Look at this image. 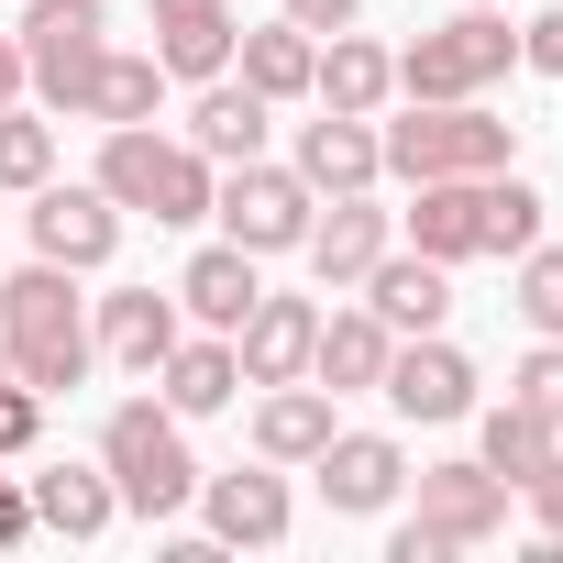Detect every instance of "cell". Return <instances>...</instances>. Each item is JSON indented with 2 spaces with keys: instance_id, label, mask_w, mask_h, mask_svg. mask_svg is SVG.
Returning <instances> with one entry per match:
<instances>
[{
  "instance_id": "cell-1",
  "label": "cell",
  "mask_w": 563,
  "mask_h": 563,
  "mask_svg": "<svg viewBox=\"0 0 563 563\" xmlns=\"http://www.w3.org/2000/svg\"><path fill=\"white\" fill-rule=\"evenodd\" d=\"M0 354H12V376L45 387V398L89 387L100 332H89V299H78V265H45V254H34V265L0 276Z\"/></svg>"
},
{
  "instance_id": "cell-2",
  "label": "cell",
  "mask_w": 563,
  "mask_h": 563,
  "mask_svg": "<svg viewBox=\"0 0 563 563\" xmlns=\"http://www.w3.org/2000/svg\"><path fill=\"white\" fill-rule=\"evenodd\" d=\"M376 144H387L398 188H420V177H497L519 155V122H497L486 100H409L398 122L376 111Z\"/></svg>"
},
{
  "instance_id": "cell-3",
  "label": "cell",
  "mask_w": 563,
  "mask_h": 563,
  "mask_svg": "<svg viewBox=\"0 0 563 563\" xmlns=\"http://www.w3.org/2000/svg\"><path fill=\"white\" fill-rule=\"evenodd\" d=\"M100 464H111V497L122 519H177L199 497V453H188V420L166 398H122L100 420Z\"/></svg>"
},
{
  "instance_id": "cell-4",
  "label": "cell",
  "mask_w": 563,
  "mask_h": 563,
  "mask_svg": "<svg viewBox=\"0 0 563 563\" xmlns=\"http://www.w3.org/2000/svg\"><path fill=\"white\" fill-rule=\"evenodd\" d=\"M210 177H221V166H210L199 144H166L155 122H111V133H100V188L122 199V221L144 210L155 232H188V221H210Z\"/></svg>"
},
{
  "instance_id": "cell-5",
  "label": "cell",
  "mask_w": 563,
  "mask_h": 563,
  "mask_svg": "<svg viewBox=\"0 0 563 563\" xmlns=\"http://www.w3.org/2000/svg\"><path fill=\"white\" fill-rule=\"evenodd\" d=\"M508 67H519V23L497 12V0H464L453 23H431L398 56V100H486Z\"/></svg>"
},
{
  "instance_id": "cell-6",
  "label": "cell",
  "mask_w": 563,
  "mask_h": 563,
  "mask_svg": "<svg viewBox=\"0 0 563 563\" xmlns=\"http://www.w3.org/2000/svg\"><path fill=\"white\" fill-rule=\"evenodd\" d=\"M100 56H111V12H100V0H23V78H34L45 111L78 122Z\"/></svg>"
},
{
  "instance_id": "cell-7",
  "label": "cell",
  "mask_w": 563,
  "mask_h": 563,
  "mask_svg": "<svg viewBox=\"0 0 563 563\" xmlns=\"http://www.w3.org/2000/svg\"><path fill=\"white\" fill-rule=\"evenodd\" d=\"M310 210H321V199H310L299 166H265V155H254V166H221V177H210V221H221V243H243V254H299V243H310Z\"/></svg>"
},
{
  "instance_id": "cell-8",
  "label": "cell",
  "mask_w": 563,
  "mask_h": 563,
  "mask_svg": "<svg viewBox=\"0 0 563 563\" xmlns=\"http://www.w3.org/2000/svg\"><path fill=\"white\" fill-rule=\"evenodd\" d=\"M376 398H387L398 420H420V431L475 420V354H464V343H442V332H398V354H387Z\"/></svg>"
},
{
  "instance_id": "cell-9",
  "label": "cell",
  "mask_w": 563,
  "mask_h": 563,
  "mask_svg": "<svg viewBox=\"0 0 563 563\" xmlns=\"http://www.w3.org/2000/svg\"><path fill=\"white\" fill-rule=\"evenodd\" d=\"M199 519H210V541L221 552H276L288 541V519H299V497H288V464H232V475H199V497H188Z\"/></svg>"
},
{
  "instance_id": "cell-10",
  "label": "cell",
  "mask_w": 563,
  "mask_h": 563,
  "mask_svg": "<svg viewBox=\"0 0 563 563\" xmlns=\"http://www.w3.org/2000/svg\"><path fill=\"white\" fill-rule=\"evenodd\" d=\"M34 254H45V265H78V276L111 265V254H122V199H111L100 177H45V188H34Z\"/></svg>"
},
{
  "instance_id": "cell-11",
  "label": "cell",
  "mask_w": 563,
  "mask_h": 563,
  "mask_svg": "<svg viewBox=\"0 0 563 563\" xmlns=\"http://www.w3.org/2000/svg\"><path fill=\"white\" fill-rule=\"evenodd\" d=\"M310 475H321V497H332L343 519H376V508H398L409 453H398V431H332V442L310 453Z\"/></svg>"
},
{
  "instance_id": "cell-12",
  "label": "cell",
  "mask_w": 563,
  "mask_h": 563,
  "mask_svg": "<svg viewBox=\"0 0 563 563\" xmlns=\"http://www.w3.org/2000/svg\"><path fill=\"white\" fill-rule=\"evenodd\" d=\"M89 332H100V354H111L122 376H155V365L177 354L188 310H177V288H111V299H89Z\"/></svg>"
},
{
  "instance_id": "cell-13",
  "label": "cell",
  "mask_w": 563,
  "mask_h": 563,
  "mask_svg": "<svg viewBox=\"0 0 563 563\" xmlns=\"http://www.w3.org/2000/svg\"><path fill=\"white\" fill-rule=\"evenodd\" d=\"M409 486H420V530H442L453 552L508 530V475H486V464H420Z\"/></svg>"
},
{
  "instance_id": "cell-14",
  "label": "cell",
  "mask_w": 563,
  "mask_h": 563,
  "mask_svg": "<svg viewBox=\"0 0 563 563\" xmlns=\"http://www.w3.org/2000/svg\"><path fill=\"white\" fill-rule=\"evenodd\" d=\"M310 343H321V310H310V299H288V288H265V299L232 321L243 387H288V376H310Z\"/></svg>"
},
{
  "instance_id": "cell-15",
  "label": "cell",
  "mask_w": 563,
  "mask_h": 563,
  "mask_svg": "<svg viewBox=\"0 0 563 563\" xmlns=\"http://www.w3.org/2000/svg\"><path fill=\"white\" fill-rule=\"evenodd\" d=\"M398 243V210H376V188H354V199H332V210H310V276L321 288H365V265Z\"/></svg>"
},
{
  "instance_id": "cell-16",
  "label": "cell",
  "mask_w": 563,
  "mask_h": 563,
  "mask_svg": "<svg viewBox=\"0 0 563 563\" xmlns=\"http://www.w3.org/2000/svg\"><path fill=\"white\" fill-rule=\"evenodd\" d=\"M288 166L310 177V199H354V188L387 177V144H376L365 111H321V122H299V155Z\"/></svg>"
},
{
  "instance_id": "cell-17",
  "label": "cell",
  "mask_w": 563,
  "mask_h": 563,
  "mask_svg": "<svg viewBox=\"0 0 563 563\" xmlns=\"http://www.w3.org/2000/svg\"><path fill=\"white\" fill-rule=\"evenodd\" d=\"M265 133H276V100H265V89H243L232 67H221V78H199V100H188V144H199L210 166H254V155H265Z\"/></svg>"
},
{
  "instance_id": "cell-18",
  "label": "cell",
  "mask_w": 563,
  "mask_h": 563,
  "mask_svg": "<svg viewBox=\"0 0 563 563\" xmlns=\"http://www.w3.org/2000/svg\"><path fill=\"white\" fill-rule=\"evenodd\" d=\"M365 310H376L387 332H442V321H453V265H431L420 243H409V254L387 243V254L365 265Z\"/></svg>"
},
{
  "instance_id": "cell-19",
  "label": "cell",
  "mask_w": 563,
  "mask_h": 563,
  "mask_svg": "<svg viewBox=\"0 0 563 563\" xmlns=\"http://www.w3.org/2000/svg\"><path fill=\"white\" fill-rule=\"evenodd\" d=\"M232 0H155V67H166V89H199V78H221L232 67Z\"/></svg>"
},
{
  "instance_id": "cell-20",
  "label": "cell",
  "mask_w": 563,
  "mask_h": 563,
  "mask_svg": "<svg viewBox=\"0 0 563 563\" xmlns=\"http://www.w3.org/2000/svg\"><path fill=\"white\" fill-rule=\"evenodd\" d=\"M398 221L431 265H464V254H486V177H420Z\"/></svg>"
},
{
  "instance_id": "cell-21",
  "label": "cell",
  "mask_w": 563,
  "mask_h": 563,
  "mask_svg": "<svg viewBox=\"0 0 563 563\" xmlns=\"http://www.w3.org/2000/svg\"><path fill=\"white\" fill-rule=\"evenodd\" d=\"M254 299H265V254H243V243H199V254L177 265V310H188L199 332H232Z\"/></svg>"
},
{
  "instance_id": "cell-22",
  "label": "cell",
  "mask_w": 563,
  "mask_h": 563,
  "mask_svg": "<svg viewBox=\"0 0 563 563\" xmlns=\"http://www.w3.org/2000/svg\"><path fill=\"white\" fill-rule=\"evenodd\" d=\"M332 431H343V398H332L321 376H288V387L254 398V453H265V464H310Z\"/></svg>"
},
{
  "instance_id": "cell-23",
  "label": "cell",
  "mask_w": 563,
  "mask_h": 563,
  "mask_svg": "<svg viewBox=\"0 0 563 563\" xmlns=\"http://www.w3.org/2000/svg\"><path fill=\"white\" fill-rule=\"evenodd\" d=\"M310 100H321V111H365V122H376V111L398 100V56H387L376 34H354V23H343V34H321Z\"/></svg>"
},
{
  "instance_id": "cell-24",
  "label": "cell",
  "mask_w": 563,
  "mask_h": 563,
  "mask_svg": "<svg viewBox=\"0 0 563 563\" xmlns=\"http://www.w3.org/2000/svg\"><path fill=\"white\" fill-rule=\"evenodd\" d=\"M387 354H398V332H387L376 310H321V343H310V376H321L332 398H376Z\"/></svg>"
},
{
  "instance_id": "cell-25",
  "label": "cell",
  "mask_w": 563,
  "mask_h": 563,
  "mask_svg": "<svg viewBox=\"0 0 563 563\" xmlns=\"http://www.w3.org/2000/svg\"><path fill=\"white\" fill-rule=\"evenodd\" d=\"M155 398L177 409V420H210V409H232L243 398V354H232V332H177V354L155 365Z\"/></svg>"
},
{
  "instance_id": "cell-26",
  "label": "cell",
  "mask_w": 563,
  "mask_h": 563,
  "mask_svg": "<svg viewBox=\"0 0 563 563\" xmlns=\"http://www.w3.org/2000/svg\"><path fill=\"white\" fill-rule=\"evenodd\" d=\"M23 486H34V530H56V541H100V530L122 519L111 464H45V475H23Z\"/></svg>"
},
{
  "instance_id": "cell-27",
  "label": "cell",
  "mask_w": 563,
  "mask_h": 563,
  "mask_svg": "<svg viewBox=\"0 0 563 563\" xmlns=\"http://www.w3.org/2000/svg\"><path fill=\"white\" fill-rule=\"evenodd\" d=\"M232 67H243V89H265L276 111H288V100H310V67H321V34H299L288 12H276V23L232 34Z\"/></svg>"
},
{
  "instance_id": "cell-28",
  "label": "cell",
  "mask_w": 563,
  "mask_h": 563,
  "mask_svg": "<svg viewBox=\"0 0 563 563\" xmlns=\"http://www.w3.org/2000/svg\"><path fill=\"white\" fill-rule=\"evenodd\" d=\"M552 453H563V431H552L530 398H497V409L475 420V464H486V475H508V497H519V486H530Z\"/></svg>"
},
{
  "instance_id": "cell-29",
  "label": "cell",
  "mask_w": 563,
  "mask_h": 563,
  "mask_svg": "<svg viewBox=\"0 0 563 563\" xmlns=\"http://www.w3.org/2000/svg\"><path fill=\"white\" fill-rule=\"evenodd\" d=\"M155 100H166V67L111 45V56H100V78H89V100H78V122H100V133H111V122H155Z\"/></svg>"
},
{
  "instance_id": "cell-30",
  "label": "cell",
  "mask_w": 563,
  "mask_h": 563,
  "mask_svg": "<svg viewBox=\"0 0 563 563\" xmlns=\"http://www.w3.org/2000/svg\"><path fill=\"white\" fill-rule=\"evenodd\" d=\"M45 177H56V122H45V100H12L0 111V188L34 199Z\"/></svg>"
},
{
  "instance_id": "cell-31",
  "label": "cell",
  "mask_w": 563,
  "mask_h": 563,
  "mask_svg": "<svg viewBox=\"0 0 563 563\" xmlns=\"http://www.w3.org/2000/svg\"><path fill=\"white\" fill-rule=\"evenodd\" d=\"M508 265H519L508 310L530 321V343H563V243H530V254H508Z\"/></svg>"
},
{
  "instance_id": "cell-32",
  "label": "cell",
  "mask_w": 563,
  "mask_h": 563,
  "mask_svg": "<svg viewBox=\"0 0 563 563\" xmlns=\"http://www.w3.org/2000/svg\"><path fill=\"white\" fill-rule=\"evenodd\" d=\"M530 243H541V188L497 166L486 177V254H530Z\"/></svg>"
},
{
  "instance_id": "cell-33",
  "label": "cell",
  "mask_w": 563,
  "mask_h": 563,
  "mask_svg": "<svg viewBox=\"0 0 563 563\" xmlns=\"http://www.w3.org/2000/svg\"><path fill=\"white\" fill-rule=\"evenodd\" d=\"M34 442H45V387H23L12 354H0V464H23Z\"/></svg>"
},
{
  "instance_id": "cell-34",
  "label": "cell",
  "mask_w": 563,
  "mask_h": 563,
  "mask_svg": "<svg viewBox=\"0 0 563 563\" xmlns=\"http://www.w3.org/2000/svg\"><path fill=\"white\" fill-rule=\"evenodd\" d=\"M508 398H530V409L563 431V343H530V354H519V376H508Z\"/></svg>"
},
{
  "instance_id": "cell-35",
  "label": "cell",
  "mask_w": 563,
  "mask_h": 563,
  "mask_svg": "<svg viewBox=\"0 0 563 563\" xmlns=\"http://www.w3.org/2000/svg\"><path fill=\"white\" fill-rule=\"evenodd\" d=\"M519 67L563 78V0H552V12H530V23H519Z\"/></svg>"
},
{
  "instance_id": "cell-36",
  "label": "cell",
  "mask_w": 563,
  "mask_h": 563,
  "mask_svg": "<svg viewBox=\"0 0 563 563\" xmlns=\"http://www.w3.org/2000/svg\"><path fill=\"white\" fill-rule=\"evenodd\" d=\"M276 12H288V23H299V34H343V23H354V12H365V0H276Z\"/></svg>"
},
{
  "instance_id": "cell-37",
  "label": "cell",
  "mask_w": 563,
  "mask_h": 563,
  "mask_svg": "<svg viewBox=\"0 0 563 563\" xmlns=\"http://www.w3.org/2000/svg\"><path fill=\"white\" fill-rule=\"evenodd\" d=\"M12 541H34V486L0 475V552H12Z\"/></svg>"
},
{
  "instance_id": "cell-38",
  "label": "cell",
  "mask_w": 563,
  "mask_h": 563,
  "mask_svg": "<svg viewBox=\"0 0 563 563\" xmlns=\"http://www.w3.org/2000/svg\"><path fill=\"white\" fill-rule=\"evenodd\" d=\"M442 552H453V541H442V530H420V519L387 541V563H442Z\"/></svg>"
},
{
  "instance_id": "cell-39",
  "label": "cell",
  "mask_w": 563,
  "mask_h": 563,
  "mask_svg": "<svg viewBox=\"0 0 563 563\" xmlns=\"http://www.w3.org/2000/svg\"><path fill=\"white\" fill-rule=\"evenodd\" d=\"M12 100H34V78H23V34H0V111Z\"/></svg>"
}]
</instances>
